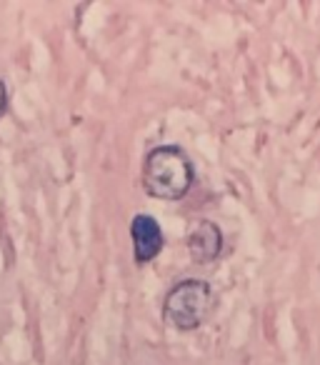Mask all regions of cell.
Instances as JSON below:
<instances>
[{
	"label": "cell",
	"mask_w": 320,
	"mask_h": 365,
	"mask_svg": "<svg viewBox=\"0 0 320 365\" xmlns=\"http://www.w3.org/2000/svg\"><path fill=\"white\" fill-rule=\"evenodd\" d=\"M193 163L178 145L153 148L143 163V188L148 195L160 200H180L193 185Z\"/></svg>",
	"instance_id": "1"
},
{
	"label": "cell",
	"mask_w": 320,
	"mask_h": 365,
	"mask_svg": "<svg viewBox=\"0 0 320 365\" xmlns=\"http://www.w3.org/2000/svg\"><path fill=\"white\" fill-rule=\"evenodd\" d=\"M215 310V293L205 280L188 278L170 288L163 300V318L180 333L200 328Z\"/></svg>",
	"instance_id": "2"
},
{
	"label": "cell",
	"mask_w": 320,
	"mask_h": 365,
	"mask_svg": "<svg viewBox=\"0 0 320 365\" xmlns=\"http://www.w3.org/2000/svg\"><path fill=\"white\" fill-rule=\"evenodd\" d=\"M130 238H133V255L138 265H145L155 258L165 245L163 230L158 220L148 213H138L130 223Z\"/></svg>",
	"instance_id": "3"
},
{
	"label": "cell",
	"mask_w": 320,
	"mask_h": 365,
	"mask_svg": "<svg viewBox=\"0 0 320 365\" xmlns=\"http://www.w3.org/2000/svg\"><path fill=\"white\" fill-rule=\"evenodd\" d=\"M188 253L193 258V263L198 265L218 260V255L223 253V230L213 220L198 223L193 228V233L188 235Z\"/></svg>",
	"instance_id": "4"
},
{
	"label": "cell",
	"mask_w": 320,
	"mask_h": 365,
	"mask_svg": "<svg viewBox=\"0 0 320 365\" xmlns=\"http://www.w3.org/2000/svg\"><path fill=\"white\" fill-rule=\"evenodd\" d=\"M6 110H8V88L6 83L0 81V118L6 115Z\"/></svg>",
	"instance_id": "5"
}]
</instances>
